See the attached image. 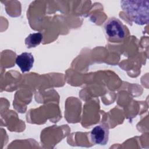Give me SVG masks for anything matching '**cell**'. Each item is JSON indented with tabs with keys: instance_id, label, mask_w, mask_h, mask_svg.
I'll return each instance as SVG.
<instances>
[{
	"instance_id": "obj_2",
	"label": "cell",
	"mask_w": 149,
	"mask_h": 149,
	"mask_svg": "<svg viewBox=\"0 0 149 149\" xmlns=\"http://www.w3.org/2000/svg\"><path fill=\"white\" fill-rule=\"evenodd\" d=\"M104 30L108 40L112 42H122L126 37V27L116 17L108 19L104 24Z\"/></svg>"
},
{
	"instance_id": "obj_5",
	"label": "cell",
	"mask_w": 149,
	"mask_h": 149,
	"mask_svg": "<svg viewBox=\"0 0 149 149\" xmlns=\"http://www.w3.org/2000/svg\"><path fill=\"white\" fill-rule=\"evenodd\" d=\"M43 39V35L41 33H35L29 34L25 39V44L28 48L36 47L38 45Z\"/></svg>"
},
{
	"instance_id": "obj_4",
	"label": "cell",
	"mask_w": 149,
	"mask_h": 149,
	"mask_svg": "<svg viewBox=\"0 0 149 149\" xmlns=\"http://www.w3.org/2000/svg\"><path fill=\"white\" fill-rule=\"evenodd\" d=\"M34 61L33 55L29 52H23L17 55L15 59L16 65L23 73L29 72L32 68Z\"/></svg>"
},
{
	"instance_id": "obj_3",
	"label": "cell",
	"mask_w": 149,
	"mask_h": 149,
	"mask_svg": "<svg viewBox=\"0 0 149 149\" xmlns=\"http://www.w3.org/2000/svg\"><path fill=\"white\" fill-rule=\"evenodd\" d=\"M109 133V129L106 125L104 124L97 125L90 133V140L95 144L104 146L108 141Z\"/></svg>"
},
{
	"instance_id": "obj_1",
	"label": "cell",
	"mask_w": 149,
	"mask_h": 149,
	"mask_svg": "<svg viewBox=\"0 0 149 149\" xmlns=\"http://www.w3.org/2000/svg\"><path fill=\"white\" fill-rule=\"evenodd\" d=\"M120 3L123 11L130 20L138 25L148 23V0H124Z\"/></svg>"
}]
</instances>
